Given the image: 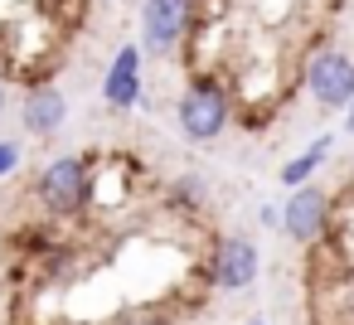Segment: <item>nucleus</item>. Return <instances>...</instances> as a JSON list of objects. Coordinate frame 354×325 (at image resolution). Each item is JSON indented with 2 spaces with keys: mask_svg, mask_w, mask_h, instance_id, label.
<instances>
[{
  "mask_svg": "<svg viewBox=\"0 0 354 325\" xmlns=\"http://www.w3.org/2000/svg\"><path fill=\"white\" fill-rule=\"evenodd\" d=\"M228 117H233V93H228V83H223L218 73H194V78L185 83V93H180V102H175L180 136L194 141V146H209V141L223 136Z\"/></svg>",
  "mask_w": 354,
  "mask_h": 325,
  "instance_id": "nucleus-1",
  "label": "nucleus"
},
{
  "mask_svg": "<svg viewBox=\"0 0 354 325\" xmlns=\"http://www.w3.org/2000/svg\"><path fill=\"white\" fill-rule=\"evenodd\" d=\"M35 199L54 214V219H73L93 204V160L88 156H59L39 170L35 180Z\"/></svg>",
  "mask_w": 354,
  "mask_h": 325,
  "instance_id": "nucleus-2",
  "label": "nucleus"
},
{
  "mask_svg": "<svg viewBox=\"0 0 354 325\" xmlns=\"http://www.w3.org/2000/svg\"><path fill=\"white\" fill-rule=\"evenodd\" d=\"M194 30V0H146L141 6V54H175Z\"/></svg>",
  "mask_w": 354,
  "mask_h": 325,
  "instance_id": "nucleus-3",
  "label": "nucleus"
},
{
  "mask_svg": "<svg viewBox=\"0 0 354 325\" xmlns=\"http://www.w3.org/2000/svg\"><path fill=\"white\" fill-rule=\"evenodd\" d=\"M306 88L315 98V107L325 112H344L354 102V59L339 49H315L306 64Z\"/></svg>",
  "mask_w": 354,
  "mask_h": 325,
  "instance_id": "nucleus-4",
  "label": "nucleus"
},
{
  "mask_svg": "<svg viewBox=\"0 0 354 325\" xmlns=\"http://www.w3.org/2000/svg\"><path fill=\"white\" fill-rule=\"evenodd\" d=\"M330 219H335V209H330V194H325L320 185H301V189H291V199L281 204V233H286L291 243H301V248L325 243Z\"/></svg>",
  "mask_w": 354,
  "mask_h": 325,
  "instance_id": "nucleus-5",
  "label": "nucleus"
},
{
  "mask_svg": "<svg viewBox=\"0 0 354 325\" xmlns=\"http://www.w3.org/2000/svg\"><path fill=\"white\" fill-rule=\"evenodd\" d=\"M262 272V252L252 238L233 233V238H218L214 243V257H209V281L214 291H248Z\"/></svg>",
  "mask_w": 354,
  "mask_h": 325,
  "instance_id": "nucleus-6",
  "label": "nucleus"
},
{
  "mask_svg": "<svg viewBox=\"0 0 354 325\" xmlns=\"http://www.w3.org/2000/svg\"><path fill=\"white\" fill-rule=\"evenodd\" d=\"M102 102L117 112L146 107V83H141V44H122L107 78H102Z\"/></svg>",
  "mask_w": 354,
  "mask_h": 325,
  "instance_id": "nucleus-7",
  "label": "nucleus"
},
{
  "mask_svg": "<svg viewBox=\"0 0 354 325\" xmlns=\"http://www.w3.org/2000/svg\"><path fill=\"white\" fill-rule=\"evenodd\" d=\"M20 122H25L30 136H59L64 122H68V98H64L59 88H49V83H35V88L25 93Z\"/></svg>",
  "mask_w": 354,
  "mask_h": 325,
  "instance_id": "nucleus-8",
  "label": "nucleus"
},
{
  "mask_svg": "<svg viewBox=\"0 0 354 325\" xmlns=\"http://www.w3.org/2000/svg\"><path fill=\"white\" fill-rule=\"evenodd\" d=\"M330 151H335V136H315V141H310L301 156H291V160L277 170V175H281V185H286V189H301V185H310V175L325 165V156H330Z\"/></svg>",
  "mask_w": 354,
  "mask_h": 325,
  "instance_id": "nucleus-9",
  "label": "nucleus"
},
{
  "mask_svg": "<svg viewBox=\"0 0 354 325\" xmlns=\"http://www.w3.org/2000/svg\"><path fill=\"white\" fill-rule=\"evenodd\" d=\"M175 199H180L175 209H199V204H204V180H199V175H185V180L175 185Z\"/></svg>",
  "mask_w": 354,
  "mask_h": 325,
  "instance_id": "nucleus-10",
  "label": "nucleus"
},
{
  "mask_svg": "<svg viewBox=\"0 0 354 325\" xmlns=\"http://www.w3.org/2000/svg\"><path fill=\"white\" fill-rule=\"evenodd\" d=\"M20 170V146L15 141H0V180H10Z\"/></svg>",
  "mask_w": 354,
  "mask_h": 325,
  "instance_id": "nucleus-11",
  "label": "nucleus"
},
{
  "mask_svg": "<svg viewBox=\"0 0 354 325\" xmlns=\"http://www.w3.org/2000/svg\"><path fill=\"white\" fill-rule=\"evenodd\" d=\"M122 325H165V315H160V310H136V315H127Z\"/></svg>",
  "mask_w": 354,
  "mask_h": 325,
  "instance_id": "nucleus-12",
  "label": "nucleus"
},
{
  "mask_svg": "<svg viewBox=\"0 0 354 325\" xmlns=\"http://www.w3.org/2000/svg\"><path fill=\"white\" fill-rule=\"evenodd\" d=\"M257 219H262V228H281V209H272V204H262Z\"/></svg>",
  "mask_w": 354,
  "mask_h": 325,
  "instance_id": "nucleus-13",
  "label": "nucleus"
},
{
  "mask_svg": "<svg viewBox=\"0 0 354 325\" xmlns=\"http://www.w3.org/2000/svg\"><path fill=\"white\" fill-rule=\"evenodd\" d=\"M344 131H354V102L344 107Z\"/></svg>",
  "mask_w": 354,
  "mask_h": 325,
  "instance_id": "nucleus-14",
  "label": "nucleus"
},
{
  "mask_svg": "<svg viewBox=\"0 0 354 325\" xmlns=\"http://www.w3.org/2000/svg\"><path fill=\"white\" fill-rule=\"evenodd\" d=\"M0 117H6V83H0Z\"/></svg>",
  "mask_w": 354,
  "mask_h": 325,
  "instance_id": "nucleus-15",
  "label": "nucleus"
},
{
  "mask_svg": "<svg viewBox=\"0 0 354 325\" xmlns=\"http://www.w3.org/2000/svg\"><path fill=\"white\" fill-rule=\"evenodd\" d=\"M248 325H267V320H248Z\"/></svg>",
  "mask_w": 354,
  "mask_h": 325,
  "instance_id": "nucleus-16",
  "label": "nucleus"
}]
</instances>
